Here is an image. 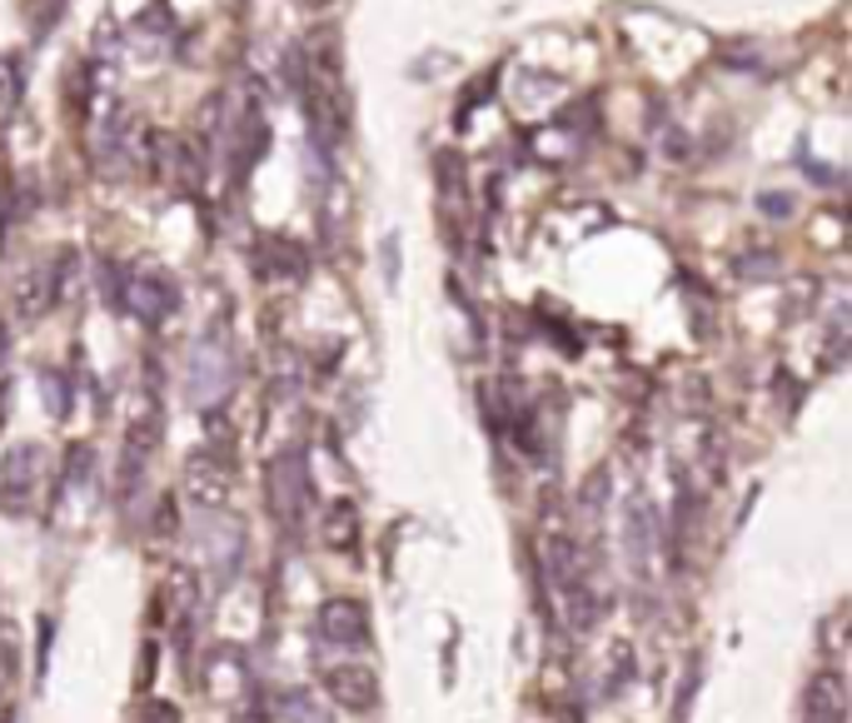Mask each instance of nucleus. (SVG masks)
Listing matches in <instances>:
<instances>
[{"label": "nucleus", "instance_id": "423d86ee", "mask_svg": "<svg viewBox=\"0 0 852 723\" xmlns=\"http://www.w3.org/2000/svg\"><path fill=\"white\" fill-rule=\"evenodd\" d=\"M91 151H95V161H101L111 175H121V165L131 161V121H125L121 105H111L105 115H95Z\"/></svg>", "mask_w": 852, "mask_h": 723}, {"label": "nucleus", "instance_id": "f03ea898", "mask_svg": "<svg viewBox=\"0 0 852 723\" xmlns=\"http://www.w3.org/2000/svg\"><path fill=\"white\" fill-rule=\"evenodd\" d=\"M324 693H330L344 713H370L374 703H380V679H374V669H364V663H334V669L324 673Z\"/></svg>", "mask_w": 852, "mask_h": 723}, {"label": "nucleus", "instance_id": "7ed1b4c3", "mask_svg": "<svg viewBox=\"0 0 852 723\" xmlns=\"http://www.w3.org/2000/svg\"><path fill=\"white\" fill-rule=\"evenodd\" d=\"M230 384H235L230 354H225L215 340H205L200 350L190 354V394L200 404H210V400H225V394H230Z\"/></svg>", "mask_w": 852, "mask_h": 723}, {"label": "nucleus", "instance_id": "1a4fd4ad", "mask_svg": "<svg viewBox=\"0 0 852 723\" xmlns=\"http://www.w3.org/2000/svg\"><path fill=\"white\" fill-rule=\"evenodd\" d=\"M150 145L160 151V171L165 180L175 185V190H200V161H195V151L185 141H170V135H150Z\"/></svg>", "mask_w": 852, "mask_h": 723}, {"label": "nucleus", "instance_id": "4468645a", "mask_svg": "<svg viewBox=\"0 0 852 723\" xmlns=\"http://www.w3.org/2000/svg\"><path fill=\"white\" fill-rule=\"evenodd\" d=\"M284 723H324V719L304 693H290V699H284Z\"/></svg>", "mask_w": 852, "mask_h": 723}, {"label": "nucleus", "instance_id": "a211bd4d", "mask_svg": "<svg viewBox=\"0 0 852 723\" xmlns=\"http://www.w3.org/2000/svg\"><path fill=\"white\" fill-rule=\"evenodd\" d=\"M384 275H389V285H394V275H399V240H384Z\"/></svg>", "mask_w": 852, "mask_h": 723}, {"label": "nucleus", "instance_id": "9b49d317", "mask_svg": "<svg viewBox=\"0 0 852 723\" xmlns=\"http://www.w3.org/2000/svg\"><path fill=\"white\" fill-rule=\"evenodd\" d=\"M55 304V290H51V275L35 270L21 280V290H15V310H21V320H41L45 310Z\"/></svg>", "mask_w": 852, "mask_h": 723}, {"label": "nucleus", "instance_id": "6e6552de", "mask_svg": "<svg viewBox=\"0 0 852 723\" xmlns=\"http://www.w3.org/2000/svg\"><path fill=\"white\" fill-rule=\"evenodd\" d=\"M45 464V454L35 444H21V450L6 459V489H0V504L6 509H25L31 504V484H35V469Z\"/></svg>", "mask_w": 852, "mask_h": 723}, {"label": "nucleus", "instance_id": "2eb2a0df", "mask_svg": "<svg viewBox=\"0 0 852 723\" xmlns=\"http://www.w3.org/2000/svg\"><path fill=\"white\" fill-rule=\"evenodd\" d=\"M758 210L762 215H768V220H788V215H792V195H762V200H758Z\"/></svg>", "mask_w": 852, "mask_h": 723}, {"label": "nucleus", "instance_id": "f8f14e48", "mask_svg": "<svg viewBox=\"0 0 852 723\" xmlns=\"http://www.w3.org/2000/svg\"><path fill=\"white\" fill-rule=\"evenodd\" d=\"M648 524H653V514H648V504L643 499H633L628 504V524H623V529H628V554H633V564H648V554H653V544H648Z\"/></svg>", "mask_w": 852, "mask_h": 723}, {"label": "nucleus", "instance_id": "0eeeda50", "mask_svg": "<svg viewBox=\"0 0 852 723\" xmlns=\"http://www.w3.org/2000/svg\"><path fill=\"white\" fill-rule=\"evenodd\" d=\"M848 719V689H842L838 669L812 673L808 683V723H842Z\"/></svg>", "mask_w": 852, "mask_h": 723}, {"label": "nucleus", "instance_id": "f257e3e1", "mask_svg": "<svg viewBox=\"0 0 852 723\" xmlns=\"http://www.w3.org/2000/svg\"><path fill=\"white\" fill-rule=\"evenodd\" d=\"M320 639L334 649H364L370 643V609L360 599H324L320 603Z\"/></svg>", "mask_w": 852, "mask_h": 723}, {"label": "nucleus", "instance_id": "dca6fc26", "mask_svg": "<svg viewBox=\"0 0 852 723\" xmlns=\"http://www.w3.org/2000/svg\"><path fill=\"white\" fill-rule=\"evenodd\" d=\"M45 404H51V414H65V380L45 374Z\"/></svg>", "mask_w": 852, "mask_h": 723}, {"label": "nucleus", "instance_id": "f3484780", "mask_svg": "<svg viewBox=\"0 0 852 723\" xmlns=\"http://www.w3.org/2000/svg\"><path fill=\"white\" fill-rule=\"evenodd\" d=\"M175 719H180V713H175L170 703H150V709L141 713V723H175Z\"/></svg>", "mask_w": 852, "mask_h": 723}, {"label": "nucleus", "instance_id": "ddd939ff", "mask_svg": "<svg viewBox=\"0 0 852 723\" xmlns=\"http://www.w3.org/2000/svg\"><path fill=\"white\" fill-rule=\"evenodd\" d=\"M65 479L71 484L91 479V444H71V454H65Z\"/></svg>", "mask_w": 852, "mask_h": 723}, {"label": "nucleus", "instance_id": "39448f33", "mask_svg": "<svg viewBox=\"0 0 852 723\" xmlns=\"http://www.w3.org/2000/svg\"><path fill=\"white\" fill-rule=\"evenodd\" d=\"M125 304H131L135 314H141L145 324H160L165 314L175 310V304H180V290H175L170 280H165V275H155V270H145V275H131V280H125Z\"/></svg>", "mask_w": 852, "mask_h": 723}, {"label": "nucleus", "instance_id": "9d476101", "mask_svg": "<svg viewBox=\"0 0 852 723\" xmlns=\"http://www.w3.org/2000/svg\"><path fill=\"white\" fill-rule=\"evenodd\" d=\"M324 544L340 554H350L354 544H360V514H354V504H330L324 509V524H320Z\"/></svg>", "mask_w": 852, "mask_h": 723}, {"label": "nucleus", "instance_id": "20e7f679", "mask_svg": "<svg viewBox=\"0 0 852 723\" xmlns=\"http://www.w3.org/2000/svg\"><path fill=\"white\" fill-rule=\"evenodd\" d=\"M185 494H190L200 509H220L225 499H230V464L215 459V454H195L190 464H185Z\"/></svg>", "mask_w": 852, "mask_h": 723}]
</instances>
